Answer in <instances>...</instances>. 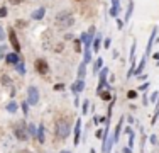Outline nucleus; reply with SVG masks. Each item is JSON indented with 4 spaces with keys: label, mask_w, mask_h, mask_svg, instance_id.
<instances>
[{
    "label": "nucleus",
    "mask_w": 159,
    "mask_h": 153,
    "mask_svg": "<svg viewBox=\"0 0 159 153\" xmlns=\"http://www.w3.org/2000/svg\"><path fill=\"white\" fill-rule=\"evenodd\" d=\"M156 41H157V43H159V38H156Z\"/></svg>",
    "instance_id": "48"
},
{
    "label": "nucleus",
    "mask_w": 159,
    "mask_h": 153,
    "mask_svg": "<svg viewBox=\"0 0 159 153\" xmlns=\"http://www.w3.org/2000/svg\"><path fill=\"white\" fill-rule=\"evenodd\" d=\"M44 14H46V9H44V7H39L37 10L32 12V19H34V21H41L42 17H44Z\"/></svg>",
    "instance_id": "13"
},
{
    "label": "nucleus",
    "mask_w": 159,
    "mask_h": 153,
    "mask_svg": "<svg viewBox=\"0 0 159 153\" xmlns=\"http://www.w3.org/2000/svg\"><path fill=\"white\" fill-rule=\"evenodd\" d=\"M153 58H154L156 61H159V53H154V54H153Z\"/></svg>",
    "instance_id": "45"
},
{
    "label": "nucleus",
    "mask_w": 159,
    "mask_h": 153,
    "mask_svg": "<svg viewBox=\"0 0 159 153\" xmlns=\"http://www.w3.org/2000/svg\"><path fill=\"white\" fill-rule=\"evenodd\" d=\"M142 100H144V105H147V94H144V99Z\"/></svg>",
    "instance_id": "46"
},
{
    "label": "nucleus",
    "mask_w": 159,
    "mask_h": 153,
    "mask_svg": "<svg viewBox=\"0 0 159 153\" xmlns=\"http://www.w3.org/2000/svg\"><path fill=\"white\" fill-rule=\"evenodd\" d=\"M63 153H71V151H63Z\"/></svg>",
    "instance_id": "49"
},
{
    "label": "nucleus",
    "mask_w": 159,
    "mask_h": 153,
    "mask_svg": "<svg viewBox=\"0 0 159 153\" xmlns=\"http://www.w3.org/2000/svg\"><path fill=\"white\" fill-rule=\"evenodd\" d=\"M14 133H15L17 140H20V141H26L27 138H29L26 123H19V124H15V128H14Z\"/></svg>",
    "instance_id": "3"
},
{
    "label": "nucleus",
    "mask_w": 159,
    "mask_h": 153,
    "mask_svg": "<svg viewBox=\"0 0 159 153\" xmlns=\"http://www.w3.org/2000/svg\"><path fill=\"white\" fill-rule=\"evenodd\" d=\"M5 61L9 65H17L20 61V58H19V53H9V54H5Z\"/></svg>",
    "instance_id": "11"
},
{
    "label": "nucleus",
    "mask_w": 159,
    "mask_h": 153,
    "mask_svg": "<svg viewBox=\"0 0 159 153\" xmlns=\"http://www.w3.org/2000/svg\"><path fill=\"white\" fill-rule=\"evenodd\" d=\"M131 151H132V150H131L129 146H127V148H122V153H131Z\"/></svg>",
    "instance_id": "44"
},
{
    "label": "nucleus",
    "mask_w": 159,
    "mask_h": 153,
    "mask_svg": "<svg viewBox=\"0 0 159 153\" xmlns=\"http://www.w3.org/2000/svg\"><path fill=\"white\" fill-rule=\"evenodd\" d=\"M98 95H100V99L102 100H112V92H110V89H103V90H100L98 92Z\"/></svg>",
    "instance_id": "14"
},
{
    "label": "nucleus",
    "mask_w": 159,
    "mask_h": 153,
    "mask_svg": "<svg viewBox=\"0 0 159 153\" xmlns=\"http://www.w3.org/2000/svg\"><path fill=\"white\" fill-rule=\"evenodd\" d=\"M149 85H151V83H149V82H146V83H142V85H140V87H139V90H147V89H149Z\"/></svg>",
    "instance_id": "36"
},
{
    "label": "nucleus",
    "mask_w": 159,
    "mask_h": 153,
    "mask_svg": "<svg viewBox=\"0 0 159 153\" xmlns=\"http://www.w3.org/2000/svg\"><path fill=\"white\" fill-rule=\"evenodd\" d=\"M75 49H76L78 53H80V49H81V41H80V39H76V41H75Z\"/></svg>",
    "instance_id": "34"
},
{
    "label": "nucleus",
    "mask_w": 159,
    "mask_h": 153,
    "mask_svg": "<svg viewBox=\"0 0 159 153\" xmlns=\"http://www.w3.org/2000/svg\"><path fill=\"white\" fill-rule=\"evenodd\" d=\"M27 102L31 105H36L39 102V90L36 87H29L27 89Z\"/></svg>",
    "instance_id": "5"
},
{
    "label": "nucleus",
    "mask_w": 159,
    "mask_h": 153,
    "mask_svg": "<svg viewBox=\"0 0 159 153\" xmlns=\"http://www.w3.org/2000/svg\"><path fill=\"white\" fill-rule=\"evenodd\" d=\"M37 138H39V141H41V143H44V124H42V123H39Z\"/></svg>",
    "instance_id": "20"
},
{
    "label": "nucleus",
    "mask_w": 159,
    "mask_h": 153,
    "mask_svg": "<svg viewBox=\"0 0 159 153\" xmlns=\"http://www.w3.org/2000/svg\"><path fill=\"white\" fill-rule=\"evenodd\" d=\"M124 26H125V22H124V21L117 19V29H118V31H120V29H124Z\"/></svg>",
    "instance_id": "32"
},
{
    "label": "nucleus",
    "mask_w": 159,
    "mask_h": 153,
    "mask_svg": "<svg viewBox=\"0 0 159 153\" xmlns=\"http://www.w3.org/2000/svg\"><path fill=\"white\" fill-rule=\"evenodd\" d=\"M83 89H85V80H80V78L71 85V92H73L75 95H78L80 92H83Z\"/></svg>",
    "instance_id": "8"
},
{
    "label": "nucleus",
    "mask_w": 159,
    "mask_h": 153,
    "mask_svg": "<svg viewBox=\"0 0 159 153\" xmlns=\"http://www.w3.org/2000/svg\"><path fill=\"white\" fill-rule=\"evenodd\" d=\"M132 10H134V0H129V7H127V14H125V22H129L132 17Z\"/></svg>",
    "instance_id": "18"
},
{
    "label": "nucleus",
    "mask_w": 159,
    "mask_h": 153,
    "mask_svg": "<svg viewBox=\"0 0 159 153\" xmlns=\"http://www.w3.org/2000/svg\"><path fill=\"white\" fill-rule=\"evenodd\" d=\"M71 133V126L68 119H56V136L59 140H66Z\"/></svg>",
    "instance_id": "2"
},
{
    "label": "nucleus",
    "mask_w": 159,
    "mask_h": 153,
    "mask_svg": "<svg viewBox=\"0 0 159 153\" xmlns=\"http://www.w3.org/2000/svg\"><path fill=\"white\" fill-rule=\"evenodd\" d=\"M124 119H125V118H120L118 124L115 126V134H114V140H115V141H118V138H120V131H122V126H124Z\"/></svg>",
    "instance_id": "15"
},
{
    "label": "nucleus",
    "mask_w": 159,
    "mask_h": 153,
    "mask_svg": "<svg viewBox=\"0 0 159 153\" xmlns=\"http://www.w3.org/2000/svg\"><path fill=\"white\" fill-rule=\"evenodd\" d=\"M137 95H139V94H137V90H129V92H127V97H129V99H135Z\"/></svg>",
    "instance_id": "29"
},
{
    "label": "nucleus",
    "mask_w": 159,
    "mask_h": 153,
    "mask_svg": "<svg viewBox=\"0 0 159 153\" xmlns=\"http://www.w3.org/2000/svg\"><path fill=\"white\" fill-rule=\"evenodd\" d=\"M85 76H86V63L83 61V63H80V68H78V78L85 80Z\"/></svg>",
    "instance_id": "16"
},
{
    "label": "nucleus",
    "mask_w": 159,
    "mask_h": 153,
    "mask_svg": "<svg viewBox=\"0 0 159 153\" xmlns=\"http://www.w3.org/2000/svg\"><path fill=\"white\" fill-rule=\"evenodd\" d=\"M88 105H90V100H83V105H81V112H83V114L88 112Z\"/></svg>",
    "instance_id": "28"
},
{
    "label": "nucleus",
    "mask_w": 159,
    "mask_h": 153,
    "mask_svg": "<svg viewBox=\"0 0 159 153\" xmlns=\"http://www.w3.org/2000/svg\"><path fill=\"white\" fill-rule=\"evenodd\" d=\"M75 24V17L70 10H61L56 16V26L58 27H71Z\"/></svg>",
    "instance_id": "1"
},
{
    "label": "nucleus",
    "mask_w": 159,
    "mask_h": 153,
    "mask_svg": "<svg viewBox=\"0 0 159 153\" xmlns=\"http://www.w3.org/2000/svg\"><path fill=\"white\" fill-rule=\"evenodd\" d=\"M27 131H29V136H37V131H36V126L34 124H29Z\"/></svg>",
    "instance_id": "25"
},
{
    "label": "nucleus",
    "mask_w": 159,
    "mask_h": 153,
    "mask_svg": "<svg viewBox=\"0 0 159 153\" xmlns=\"http://www.w3.org/2000/svg\"><path fill=\"white\" fill-rule=\"evenodd\" d=\"M34 68H36V72L41 73V75H46L49 72V65H48V61H46V60H36Z\"/></svg>",
    "instance_id": "6"
},
{
    "label": "nucleus",
    "mask_w": 159,
    "mask_h": 153,
    "mask_svg": "<svg viewBox=\"0 0 159 153\" xmlns=\"http://www.w3.org/2000/svg\"><path fill=\"white\" fill-rule=\"evenodd\" d=\"M102 65H103V60L102 58H97V61L93 63V73H97V72L102 70Z\"/></svg>",
    "instance_id": "19"
},
{
    "label": "nucleus",
    "mask_w": 159,
    "mask_h": 153,
    "mask_svg": "<svg viewBox=\"0 0 159 153\" xmlns=\"http://www.w3.org/2000/svg\"><path fill=\"white\" fill-rule=\"evenodd\" d=\"M9 41H10V44H12L14 51L19 53V51H20V43H19V39H17V36H15V31H14L12 27L9 29Z\"/></svg>",
    "instance_id": "7"
},
{
    "label": "nucleus",
    "mask_w": 159,
    "mask_h": 153,
    "mask_svg": "<svg viewBox=\"0 0 159 153\" xmlns=\"http://www.w3.org/2000/svg\"><path fill=\"white\" fill-rule=\"evenodd\" d=\"M2 83H3V85H10V78L7 75H3L2 76Z\"/></svg>",
    "instance_id": "31"
},
{
    "label": "nucleus",
    "mask_w": 159,
    "mask_h": 153,
    "mask_svg": "<svg viewBox=\"0 0 159 153\" xmlns=\"http://www.w3.org/2000/svg\"><path fill=\"white\" fill-rule=\"evenodd\" d=\"M17 26H19V27H26L27 22H26V21H17Z\"/></svg>",
    "instance_id": "38"
},
{
    "label": "nucleus",
    "mask_w": 159,
    "mask_h": 153,
    "mask_svg": "<svg viewBox=\"0 0 159 153\" xmlns=\"http://www.w3.org/2000/svg\"><path fill=\"white\" fill-rule=\"evenodd\" d=\"M156 34H157V29L154 27V29H153V32H151V38H149V41H147V46H146V54H147V56L151 54V49H153V44H154V41H156Z\"/></svg>",
    "instance_id": "9"
},
{
    "label": "nucleus",
    "mask_w": 159,
    "mask_h": 153,
    "mask_svg": "<svg viewBox=\"0 0 159 153\" xmlns=\"http://www.w3.org/2000/svg\"><path fill=\"white\" fill-rule=\"evenodd\" d=\"M80 133H81V119H78L76 124H75V140H73L75 146L80 145Z\"/></svg>",
    "instance_id": "10"
},
{
    "label": "nucleus",
    "mask_w": 159,
    "mask_h": 153,
    "mask_svg": "<svg viewBox=\"0 0 159 153\" xmlns=\"http://www.w3.org/2000/svg\"><path fill=\"white\" fill-rule=\"evenodd\" d=\"M157 118H159V100H156V109H154V116H153V119H151V124H156Z\"/></svg>",
    "instance_id": "21"
},
{
    "label": "nucleus",
    "mask_w": 159,
    "mask_h": 153,
    "mask_svg": "<svg viewBox=\"0 0 159 153\" xmlns=\"http://www.w3.org/2000/svg\"><path fill=\"white\" fill-rule=\"evenodd\" d=\"M5 51H7L5 46H0V58H3V56H5Z\"/></svg>",
    "instance_id": "37"
},
{
    "label": "nucleus",
    "mask_w": 159,
    "mask_h": 153,
    "mask_svg": "<svg viewBox=\"0 0 159 153\" xmlns=\"http://www.w3.org/2000/svg\"><path fill=\"white\" fill-rule=\"evenodd\" d=\"M151 143L156 145V143H157V138H156V136H151Z\"/></svg>",
    "instance_id": "43"
},
{
    "label": "nucleus",
    "mask_w": 159,
    "mask_h": 153,
    "mask_svg": "<svg viewBox=\"0 0 159 153\" xmlns=\"http://www.w3.org/2000/svg\"><path fill=\"white\" fill-rule=\"evenodd\" d=\"M157 97H159V90H156V92L151 94V102H156V100H157Z\"/></svg>",
    "instance_id": "30"
},
{
    "label": "nucleus",
    "mask_w": 159,
    "mask_h": 153,
    "mask_svg": "<svg viewBox=\"0 0 159 153\" xmlns=\"http://www.w3.org/2000/svg\"><path fill=\"white\" fill-rule=\"evenodd\" d=\"M127 134H129V148L132 150V148H134V138H135V133H134V131L131 129Z\"/></svg>",
    "instance_id": "23"
},
{
    "label": "nucleus",
    "mask_w": 159,
    "mask_h": 153,
    "mask_svg": "<svg viewBox=\"0 0 159 153\" xmlns=\"http://www.w3.org/2000/svg\"><path fill=\"white\" fill-rule=\"evenodd\" d=\"M110 44H112V39H110V38H107L105 41H103V46H105V49L110 48Z\"/></svg>",
    "instance_id": "33"
},
{
    "label": "nucleus",
    "mask_w": 159,
    "mask_h": 153,
    "mask_svg": "<svg viewBox=\"0 0 159 153\" xmlns=\"http://www.w3.org/2000/svg\"><path fill=\"white\" fill-rule=\"evenodd\" d=\"M125 119H127L129 123H134V118H132V116H127V118H125Z\"/></svg>",
    "instance_id": "47"
},
{
    "label": "nucleus",
    "mask_w": 159,
    "mask_h": 153,
    "mask_svg": "<svg viewBox=\"0 0 159 153\" xmlns=\"http://www.w3.org/2000/svg\"><path fill=\"white\" fill-rule=\"evenodd\" d=\"M107 76H108V68H102L100 70V75H98V87H97V92L103 89H110V85L107 83Z\"/></svg>",
    "instance_id": "4"
},
{
    "label": "nucleus",
    "mask_w": 159,
    "mask_h": 153,
    "mask_svg": "<svg viewBox=\"0 0 159 153\" xmlns=\"http://www.w3.org/2000/svg\"><path fill=\"white\" fill-rule=\"evenodd\" d=\"M118 10H120V0H112V9H110V16L117 17Z\"/></svg>",
    "instance_id": "12"
},
{
    "label": "nucleus",
    "mask_w": 159,
    "mask_h": 153,
    "mask_svg": "<svg viewBox=\"0 0 159 153\" xmlns=\"http://www.w3.org/2000/svg\"><path fill=\"white\" fill-rule=\"evenodd\" d=\"M7 111H9V112H12V114H14V112H15L17 111V104H15V102H10V104L9 105H7Z\"/></svg>",
    "instance_id": "26"
},
{
    "label": "nucleus",
    "mask_w": 159,
    "mask_h": 153,
    "mask_svg": "<svg viewBox=\"0 0 159 153\" xmlns=\"http://www.w3.org/2000/svg\"><path fill=\"white\" fill-rule=\"evenodd\" d=\"M100 44H102V36H100V34H95V38H93V51H95V53H98Z\"/></svg>",
    "instance_id": "17"
},
{
    "label": "nucleus",
    "mask_w": 159,
    "mask_h": 153,
    "mask_svg": "<svg viewBox=\"0 0 159 153\" xmlns=\"http://www.w3.org/2000/svg\"><path fill=\"white\" fill-rule=\"evenodd\" d=\"M20 105H22L24 116H27V114H29V105H31V104H29V102H26V100H24V102H22V104H20Z\"/></svg>",
    "instance_id": "27"
},
{
    "label": "nucleus",
    "mask_w": 159,
    "mask_h": 153,
    "mask_svg": "<svg viewBox=\"0 0 159 153\" xmlns=\"http://www.w3.org/2000/svg\"><path fill=\"white\" fill-rule=\"evenodd\" d=\"M102 134H103V131H102V129H98V131L95 133V136H97V138H102Z\"/></svg>",
    "instance_id": "42"
},
{
    "label": "nucleus",
    "mask_w": 159,
    "mask_h": 153,
    "mask_svg": "<svg viewBox=\"0 0 159 153\" xmlns=\"http://www.w3.org/2000/svg\"><path fill=\"white\" fill-rule=\"evenodd\" d=\"M5 39V32H3V29L0 27V41H3Z\"/></svg>",
    "instance_id": "39"
},
{
    "label": "nucleus",
    "mask_w": 159,
    "mask_h": 153,
    "mask_svg": "<svg viewBox=\"0 0 159 153\" xmlns=\"http://www.w3.org/2000/svg\"><path fill=\"white\" fill-rule=\"evenodd\" d=\"M10 3H12V5H19L20 2H22V0H9Z\"/></svg>",
    "instance_id": "40"
},
{
    "label": "nucleus",
    "mask_w": 159,
    "mask_h": 153,
    "mask_svg": "<svg viewBox=\"0 0 159 153\" xmlns=\"http://www.w3.org/2000/svg\"><path fill=\"white\" fill-rule=\"evenodd\" d=\"M0 17H7V9L5 7H0Z\"/></svg>",
    "instance_id": "35"
},
{
    "label": "nucleus",
    "mask_w": 159,
    "mask_h": 153,
    "mask_svg": "<svg viewBox=\"0 0 159 153\" xmlns=\"http://www.w3.org/2000/svg\"><path fill=\"white\" fill-rule=\"evenodd\" d=\"M54 89H56V90H63V89H64V85H63V83H58V85L54 87Z\"/></svg>",
    "instance_id": "41"
},
{
    "label": "nucleus",
    "mask_w": 159,
    "mask_h": 153,
    "mask_svg": "<svg viewBox=\"0 0 159 153\" xmlns=\"http://www.w3.org/2000/svg\"><path fill=\"white\" fill-rule=\"evenodd\" d=\"M15 68H17V72H19L20 75H26V68H24V63H22V60H20L19 63L15 65Z\"/></svg>",
    "instance_id": "24"
},
{
    "label": "nucleus",
    "mask_w": 159,
    "mask_h": 153,
    "mask_svg": "<svg viewBox=\"0 0 159 153\" xmlns=\"http://www.w3.org/2000/svg\"><path fill=\"white\" fill-rule=\"evenodd\" d=\"M135 49H137V43L134 41L132 46H131V56H129V60H131V61H135Z\"/></svg>",
    "instance_id": "22"
}]
</instances>
